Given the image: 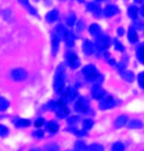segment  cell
Segmentation results:
<instances>
[{
	"label": "cell",
	"instance_id": "cell-2",
	"mask_svg": "<svg viewBox=\"0 0 144 151\" xmlns=\"http://www.w3.org/2000/svg\"><path fill=\"white\" fill-rule=\"evenodd\" d=\"M55 111H56L57 116L61 119H64V118H67L69 116V109L67 108L66 103L65 101H59L57 103H54V109H53Z\"/></svg>",
	"mask_w": 144,
	"mask_h": 151
},
{
	"label": "cell",
	"instance_id": "cell-11",
	"mask_svg": "<svg viewBox=\"0 0 144 151\" xmlns=\"http://www.w3.org/2000/svg\"><path fill=\"white\" fill-rule=\"evenodd\" d=\"M119 12V9H118L117 6L115 5H108L106 8L103 10V13L106 17H111V16H114L115 14Z\"/></svg>",
	"mask_w": 144,
	"mask_h": 151
},
{
	"label": "cell",
	"instance_id": "cell-18",
	"mask_svg": "<svg viewBox=\"0 0 144 151\" xmlns=\"http://www.w3.org/2000/svg\"><path fill=\"white\" fill-rule=\"evenodd\" d=\"M59 42H60V39L54 34L52 36V50H53V54H54V55H56L57 52H58V48H59Z\"/></svg>",
	"mask_w": 144,
	"mask_h": 151
},
{
	"label": "cell",
	"instance_id": "cell-9",
	"mask_svg": "<svg viewBox=\"0 0 144 151\" xmlns=\"http://www.w3.org/2000/svg\"><path fill=\"white\" fill-rule=\"evenodd\" d=\"M91 96L96 99H103L106 96V91L101 87V85H94L91 89Z\"/></svg>",
	"mask_w": 144,
	"mask_h": 151
},
{
	"label": "cell",
	"instance_id": "cell-39",
	"mask_svg": "<svg viewBox=\"0 0 144 151\" xmlns=\"http://www.w3.org/2000/svg\"><path fill=\"white\" fill-rule=\"evenodd\" d=\"M34 136L36 137V138H43V137H44V132L41 131V130H39V131H35L34 132Z\"/></svg>",
	"mask_w": 144,
	"mask_h": 151
},
{
	"label": "cell",
	"instance_id": "cell-3",
	"mask_svg": "<svg viewBox=\"0 0 144 151\" xmlns=\"http://www.w3.org/2000/svg\"><path fill=\"white\" fill-rule=\"evenodd\" d=\"M82 73L84 75V77L89 81H96V78L99 76V71L94 65H86L82 69Z\"/></svg>",
	"mask_w": 144,
	"mask_h": 151
},
{
	"label": "cell",
	"instance_id": "cell-23",
	"mask_svg": "<svg viewBox=\"0 0 144 151\" xmlns=\"http://www.w3.org/2000/svg\"><path fill=\"white\" fill-rule=\"evenodd\" d=\"M128 127L130 129H140L142 128V122L139 120H132L128 123Z\"/></svg>",
	"mask_w": 144,
	"mask_h": 151
},
{
	"label": "cell",
	"instance_id": "cell-29",
	"mask_svg": "<svg viewBox=\"0 0 144 151\" xmlns=\"http://www.w3.org/2000/svg\"><path fill=\"white\" fill-rule=\"evenodd\" d=\"M112 151H125V146L122 142H115L112 146Z\"/></svg>",
	"mask_w": 144,
	"mask_h": 151
},
{
	"label": "cell",
	"instance_id": "cell-6",
	"mask_svg": "<svg viewBox=\"0 0 144 151\" xmlns=\"http://www.w3.org/2000/svg\"><path fill=\"white\" fill-rule=\"evenodd\" d=\"M67 64L69 65V67L72 69H76L79 67L80 65V61H79V58L77 57V55L74 54V53H68L67 54Z\"/></svg>",
	"mask_w": 144,
	"mask_h": 151
},
{
	"label": "cell",
	"instance_id": "cell-13",
	"mask_svg": "<svg viewBox=\"0 0 144 151\" xmlns=\"http://www.w3.org/2000/svg\"><path fill=\"white\" fill-rule=\"evenodd\" d=\"M127 123H128V117H127V116H125V115L119 116L115 121V127L117 128V129H119V128L124 127Z\"/></svg>",
	"mask_w": 144,
	"mask_h": 151
},
{
	"label": "cell",
	"instance_id": "cell-7",
	"mask_svg": "<svg viewBox=\"0 0 144 151\" xmlns=\"http://www.w3.org/2000/svg\"><path fill=\"white\" fill-rule=\"evenodd\" d=\"M115 99L113 96H104L103 99H101V103H99V109L101 110H109V109H112L115 106Z\"/></svg>",
	"mask_w": 144,
	"mask_h": 151
},
{
	"label": "cell",
	"instance_id": "cell-27",
	"mask_svg": "<svg viewBox=\"0 0 144 151\" xmlns=\"http://www.w3.org/2000/svg\"><path fill=\"white\" fill-rule=\"evenodd\" d=\"M15 124H16V126L19 127V128H25V127H29L30 125H31V121L27 120V119H19Z\"/></svg>",
	"mask_w": 144,
	"mask_h": 151
},
{
	"label": "cell",
	"instance_id": "cell-1",
	"mask_svg": "<svg viewBox=\"0 0 144 151\" xmlns=\"http://www.w3.org/2000/svg\"><path fill=\"white\" fill-rule=\"evenodd\" d=\"M65 84V68L63 65H60L57 68L56 73H55V77H54V90L57 93H62V90L64 88Z\"/></svg>",
	"mask_w": 144,
	"mask_h": 151
},
{
	"label": "cell",
	"instance_id": "cell-40",
	"mask_svg": "<svg viewBox=\"0 0 144 151\" xmlns=\"http://www.w3.org/2000/svg\"><path fill=\"white\" fill-rule=\"evenodd\" d=\"M123 34H124V29L121 27V29H118V35L119 36H123Z\"/></svg>",
	"mask_w": 144,
	"mask_h": 151
},
{
	"label": "cell",
	"instance_id": "cell-44",
	"mask_svg": "<svg viewBox=\"0 0 144 151\" xmlns=\"http://www.w3.org/2000/svg\"><path fill=\"white\" fill-rule=\"evenodd\" d=\"M66 151H71V150H66Z\"/></svg>",
	"mask_w": 144,
	"mask_h": 151
},
{
	"label": "cell",
	"instance_id": "cell-30",
	"mask_svg": "<svg viewBox=\"0 0 144 151\" xmlns=\"http://www.w3.org/2000/svg\"><path fill=\"white\" fill-rule=\"evenodd\" d=\"M45 149H46V151H59V146L55 143H51L46 146Z\"/></svg>",
	"mask_w": 144,
	"mask_h": 151
},
{
	"label": "cell",
	"instance_id": "cell-16",
	"mask_svg": "<svg viewBox=\"0 0 144 151\" xmlns=\"http://www.w3.org/2000/svg\"><path fill=\"white\" fill-rule=\"evenodd\" d=\"M88 31H89L90 35H92V36H94V37H99V35H101V32H102L101 27H99V24H92L89 27Z\"/></svg>",
	"mask_w": 144,
	"mask_h": 151
},
{
	"label": "cell",
	"instance_id": "cell-14",
	"mask_svg": "<svg viewBox=\"0 0 144 151\" xmlns=\"http://www.w3.org/2000/svg\"><path fill=\"white\" fill-rule=\"evenodd\" d=\"M46 128H47V130L49 132H51V133H57L58 130H59V125L55 121H49V122H47V124H46Z\"/></svg>",
	"mask_w": 144,
	"mask_h": 151
},
{
	"label": "cell",
	"instance_id": "cell-32",
	"mask_svg": "<svg viewBox=\"0 0 144 151\" xmlns=\"http://www.w3.org/2000/svg\"><path fill=\"white\" fill-rule=\"evenodd\" d=\"M8 128L4 125H0V137H5L8 135Z\"/></svg>",
	"mask_w": 144,
	"mask_h": 151
},
{
	"label": "cell",
	"instance_id": "cell-10",
	"mask_svg": "<svg viewBox=\"0 0 144 151\" xmlns=\"http://www.w3.org/2000/svg\"><path fill=\"white\" fill-rule=\"evenodd\" d=\"M77 96H78L77 91H76V90L74 89V88H72V87L67 88L66 92H65V99H66L65 101L71 103V101H75L76 97H77Z\"/></svg>",
	"mask_w": 144,
	"mask_h": 151
},
{
	"label": "cell",
	"instance_id": "cell-20",
	"mask_svg": "<svg viewBox=\"0 0 144 151\" xmlns=\"http://www.w3.org/2000/svg\"><path fill=\"white\" fill-rule=\"evenodd\" d=\"M85 151H104V148L101 144L94 143V144H90V145L86 146Z\"/></svg>",
	"mask_w": 144,
	"mask_h": 151
},
{
	"label": "cell",
	"instance_id": "cell-31",
	"mask_svg": "<svg viewBox=\"0 0 144 151\" xmlns=\"http://www.w3.org/2000/svg\"><path fill=\"white\" fill-rule=\"evenodd\" d=\"M87 9H88V10H90V11H92V12L96 13V15H99V6L96 5L94 3H89V4H88Z\"/></svg>",
	"mask_w": 144,
	"mask_h": 151
},
{
	"label": "cell",
	"instance_id": "cell-35",
	"mask_svg": "<svg viewBox=\"0 0 144 151\" xmlns=\"http://www.w3.org/2000/svg\"><path fill=\"white\" fill-rule=\"evenodd\" d=\"M137 80H138V84L139 86L141 88L144 87V76H143V73L141 72V73H139V75L137 76Z\"/></svg>",
	"mask_w": 144,
	"mask_h": 151
},
{
	"label": "cell",
	"instance_id": "cell-19",
	"mask_svg": "<svg viewBox=\"0 0 144 151\" xmlns=\"http://www.w3.org/2000/svg\"><path fill=\"white\" fill-rule=\"evenodd\" d=\"M64 40L66 42V45L68 46V47H72V46L74 45V41H75V37H74L73 32H67Z\"/></svg>",
	"mask_w": 144,
	"mask_h": 151
},
{
	"label": "cell",
	"instance_id": "cell-41",
	"mask_svg": "<svg viewBox=\"0 0 144 151\" xmlns=\"http://www.w3.org/2000/svg\"><path fill=\"white\" fill-rule=\"evenodd\" d=\"M109 63H110L111 65H115V60H109Z\"/></svg>",
	"mask_w": 144,
	"mask_h": 151
},
{
	"label": "cell",
	"instance_id": "cell-25",
	"mask_svg": "<svg viewBox=\"0 0 144 151\" xmlns=\"http://www.w3.org/2000/svg\"><path fill=\"white\" fill-rule=\"evenodd\" d=\"M136 55H137V59L139 60L140 63H143L144 62V49H143V46L140 45L138 47L136 51Z\"/></svg>",
	"mask_w": 144,
	"mask_h": 151
},
{
	"label": "cell",
	"instance_id": "cell-42",
	"mask_svg": "<svg viewBox=\"0 0 144 151\" xmlns=\"http://www.w3.org/2000/svg\"><path fill=\"white\" fill-rule=\"evenodd\" d=\"M30 151H41L39 148H37V147H35V148H32V149H31Z\"/></svg>",
	"mask_w": 144,
	"mask_h": 151
},
{
	"label": "cell",
	"instance_id": "cell-24",
	"mask_svg": "<svg viewBox=\"0 0 144 151\" xmlns=\"http://www.w3.org/2000/svg\"><path fill=\"white\" fill-rule=\"evenodd\" d=\"M94 126V121L91 119H85L84 121L82 122V129L83 131H88L90 130Z\"/></svg>",
	"mask_w": 144,
	"mask_h": 151
},
{
	"label": "cell",
	"instance_id": "cell-8",
	"mask_svg": "<svg viewBox=\"0 0 144 151\" xmlns=\"http://www.w3.org/2000/svg\"><path fill=\"white\" fill-rule=\"evenodd\" d=\"M27 77V73L24 69L17 68L11 71V78L15 81H22Z\"/></svg>",
	"mask_w": 144,
	"mask_h": 151
},
{
	"label": "cell",
	"instance_id": "cell-15",
	"mask_svg": "<svg viewBox=\"0 0 144 151\" xmlns=\"http://www.w3.org/2000/svg\"><path fill=\"white\" fill-rule=\"evenodd\" d=\"M128 39L130 41V43L135 44L138 42V36H137L136 29H134L133 27H130L128 31Z\"/></svg>",
	"mask_w": 144,
	"mask_h": 151
},
{
	"label": "cell",
	"instance_id": "cell-5",
	"mask_svg": "<svg viewBox=\"0 0 144 151\" xmlns=\"http://www.w3.org/2000/svg\"><path fill=\"white\" fill-rule=\"evenodd\" d=\"M74 108H75V111H78V113L85 114L89 111V104H88V101L85 99L80 97V99L76 101L75 106H74Z\"/></svg>",
	"mask_w": 144,
	"mask_h": 151
},
{
	"label": "cell",
	"instance_id": "cell-22",
	"mask_svg": "<svg viewBox=\"0 0 144 151\" xmlns=\"http://www.w3.org/2000/svg\"><path fill=\"white\" fill-rule=\"evenodd\" d=\"M128 14L132 19H136L137 16H138V7H136L134 5L130 6L128 9Z\"/></svg>",
	"mask_w": 144,
	"mask_h": 151
},
{
	"label": "cell",
	"instance_id": "cell-28",
	"mask_svg": "<svg viewBox=\"0 0 144 151\" xmlns=\"http://www.w3.org/2000/svg\"><path fill=\"white\" fill-rule=\"evenodd\" d=\"M85 148H86V145L83 141H77L74 145V150L75 151H85Z\"/></svg>",
	"mask_w": 144,
	"mask_h": 151
},
{
	"label": "cell",
	"instance_id": "cell-12",
	"mask_svg": "<svg viewBox=\"0 0 144 151\" xmlns=\"http://www.w3.org/2000/svg\"><path fill=\"white\" fill-rule=\"evenodd\" d=\"M82 50H83V52H84L85 55H91L92 53L94 52V44H92L90 41L85 40L84 42H83Z\"/></svg>",
	"mask_w": 144,
	"mask_h": 151
},
{
	"label": "cell",
	"instance_id": "cell-21",
	"mask_svg": "<svg viewBox=\"0 0 144 151\" xmlns=\"http://www.w3.org/2000/svg\"><path fill=\"white\" fill-rule=\"evenodd\" d=\"M9 108V101L7 99L0 96V111H4Z\"/></svg>",
	"mask_w": 144,
	"mask_h": 151
},
{
	"label": "cell",
	"instance_id": "cell-36",
	"mask_svg": "<svg viewBox=\"0 0 144 151\" xmlns=\"http://www.w3.org/2000/svg\"><path fill=\"white\" fill-rule=\"evenodd\" d=\"M44 124H45V120L43 118H39V119L35 121V126L36 127H42Z\"/></svg>",
	"mask_w": 144,
	"mask_h": 151
},
{
	"label": "cell",
	"instance_id": "cell-34",
	"mask_svg": "<svg viewBox=\"0 0 144 151\" xmlns=\"http://www.w3.org/2000/svg\"><path fill=\"white\" fill-rule=\"evenodd\" d=\"M77 122H79V117H78V116H71L68 119L69 125H75Z\"/></svg>",
	"mask_w": 144,
	"mask_h": 151
},
{
	"label": "cell",
	"instance_id": "cell-38",
	"mask_svg": "<svg viewBox=\"0 0 144 151\" xmlns=\"http://www.w3.org/2000/svg\"><path fill=\"white\" fill-rule=\"evenodd\" d=\"M115 48L117 49L118 51H121V52H123L124 51V47H123L122 44H120L119 42H117L115 40Z\"/></svg>",
	"mask_w": 144,
	"mask_h": 151
},
{
	"label": "cell",
	"instance_id": "cell-26",
	"mask_svg": "<svg viewBox=\"0 0 144 151\" xmlns=\"http://www.w3.org/2000/svg\"><path fill=\"white\" fill-rule=\"evenodd\" d=\"M123 77H124V79L126 81H128V82H133L134 79H135V76H134L133 72L131 71H126L124 72V73H122Z\"/></svg>",
	"mask_w": 144,
	"mask_h": 151
},
{
	"label": "cell",
	"instance_id": "cell-37",
	"mask_svg": "<svg viewBox=\"0 0 144 151\" xmlns=\"http://www.w3.org/2000/svg\"><path fill=\"white\" fill-rule=\"evenodd\" d=\"M74 22H75V16L74 15H70L68 18H67V24L68 25H73L74 24Z\"/></svg>",
	"mask_w": 144,
	"mask_h": 151
},
{
	"label": "cell",
	"instance_id": "cell-43",
	"mask_svg": "<svg viewBox=\"0 0 144 151\" xmlns=\"http://www.w3.org/2000/svg\"><path fill=\"white\" fill-rule=\"evenodd\" d=\"M134 1L137 2V3H139V2H141V1H142V0H134Z\"/></svg>",
	"mask_w": 144,
	"mask_h": 151
},
{
	"label": "cell",
	"instance_id": "cell-33",
	"mask_svg": "<svg viewBox=\"0 0 144 151\" xmlns=\"http://www.w3.org/2000/svg\"><path fill=\"white\" fill-rule=\"evenodd\" d=\"M19 1H20V3H22V4H24V5H25L27 8H29L30 12L34 13V14H35V13H36V10H35V9H34V7H32V6H31V5H30V4H29V0H19Z\"/></svg>",
	"mask_w": 144,
	"mask_h": 151
},
{
	"label": "cell",
	"instance_id": "cell-17",
	"mask_svg": "<svg viewBox=\"0 0 144 151\" xmlns=\"http://www.w3.org/2000/svg\"><path fill=\"white\" fill-rule=\"evenodd\" d=\"M58 19V11L57 10H52L50 11V12L47 13V15H46V20H47L48 22H55L56 20Z\"/></svg>",
	"mask_w": 144,
	"mask_h": 151
},
{
	"label": "cell",
	"instance_id": "cell-4",
	"mask_svg": "<svg viewBox=\"0 0 144 151\" xmlns=\"http://www.w3.org/2000/svg\"><path fill=\"white\" fill-rule=\"evenodd\" d=\"M110 46V40L107 36L104 35H99L96 39V48L97 51L99 52H104L106 49H108V47Z\"/></svg>",
	"mask_w": 144,
	"mask_h": 151
}]
</instances>
